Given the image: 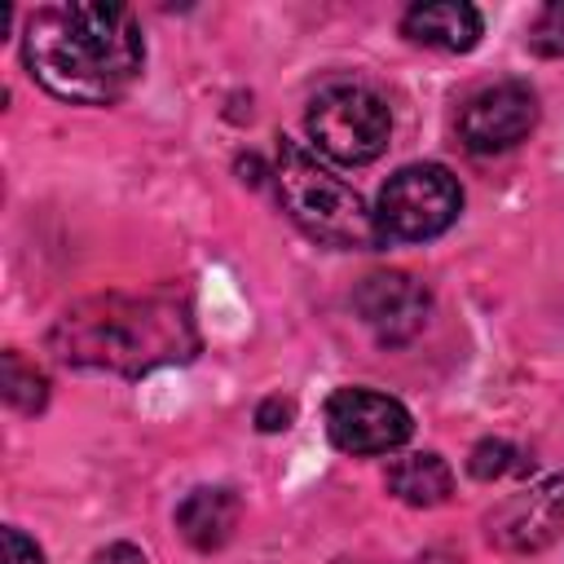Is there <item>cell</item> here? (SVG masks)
<instances>
[{
    "instance_id": "obj_8",
    "label": "cell",
    "mask_w": 564,
    "mask_h": 564,
    "mask_svg": "<svg viewBox=\"0 0 564 564\" xmlns=\"http://www.w3.org/2000/svg\"><path fill=\"white\" fill-rule=\"evenodd\" d=\"M538 123V97L529 84L507 79L494 88H480L458 110V141L471 154H502L520 145Z\"/></svg>"
},
{
    "instance_id": "obj_10",
    "label": "cell",
    "mask_w": 564,
    "mask_h": 564,
    "mask_svg": "<svg viewBox=\"0 0 564 564\" xmlns=\"http://www.w3.org/2000/svg\"><path fill=\"white\" fill-rule=\"evenodd\" d=\"M480 26H485V22H480V9H476V4H463V0H427V4L405 9V18H401V31H405L414 44L445 48V53H467V48H476Z\"/></svg>"
},
{
    "instance_id": "obj_13",
    "label": "cell",
    "mask_w": 564,
    "mask_h": 564,
    "mask_svg": "<svg viewBox=\"0 0 564 564\" xmlns=\"http://www.w3.org/2000/svg\"><path fill=\"white\" fill-rule=\"evenodd\" d=\"M4 401H9L13 410H22V414L44 410V401H48V379H44V375L35 370V361H26L18 348L4 352Z\"/></svg>"
},
{
    "instance_id": "obj_2",
    "label": "cell",
    "mask_w": 564,
    "mask_h": 564,
    "mask_svg": "<svg viewBox=\"0 0 564 564\" xmlns=\"http://www.w3.org/2000/svg\"><path fill=\"white\" fill-rule=\"evenodd\" d=\"M48 348L66 366L141 375L189 361L198 352V326L176 295H97L57 317Z\"/></svg>"
},
{
    "instance_id": "obj_14",
    "label": "cell",
    "mask_w": 564,
    "mask_h": 564,
    "mask_svg": "<svg viewBox=\"0 0 564 564\" xmlns=\"http://www.w3.org/2000/svg\"><path fill=\"white\" fill-rule=\"evenodd\" d=\"M511 467H516V449H511L507 441H498V436L476 441L471 454H467V471H471L476 480H498V476H507Z\"/></svg>"
},
{
    "instance_id": "obj_15",
    "label": "cell",
    "mask_w": 564,
    "mask_h": 564,
    "mask_svg": "<svg viewBox=\"0 0 564 564\" xmlns=\"http://www.w3.org/2000/svg\"><path fill=\"white\" fill-rule=\"evenodd\" d=\"M529 48L542 57H564V0H551L538 13V22L529 31Z\"/></svg>"
},
{
    "instance_id": "obj_7",
    "label": "cell",
    "mask_w": 564,
    "mask_h": 564,
    "mask_svg": "<svg viewBox=\"0 0 564 564\" xmlns=\"http://www.w3.org/2000/svg\"><path fill=\"white\" fill-rule=\"evenodd\" d=\"M352 308L357 317L366 322V330L397 348V344H410L423 326H427V313H432V295L427 286L405 273V269H375L361 278V286L352 291Z\"/></svg>"
},
{
    "instance_id": "obj_4",
    "label": "cell",
    "mask_w": 564,
    "mask_h": 564,
    "mask_svg": "<svg viewBox=\"0 0 564 564\" xmlns=\"http://www.w3.org/2000/svg\"><path fill=\"white\" fill-rule=\"evenodd\" d=\"M304 128H308V141L326 159L361 167V163H375L388 150L392 115H388L383 97L370 93L366 84H326L308 101Z\"/></svg>"
},
{
    "instance_id": "obj_16",
    "label": "cell",
    "mask_w": 564,
    "mask_h": 564,
    "mask_svg": "<svg viewBox=\"0 0 564 564\" xmlns=\"http://www.w3.org/2000/svg\"><path fill=\"white\" fill-rule=\"evenodd\" d=\"M0 542H4V564H44L40 546H35L22 529H4V533H0Z\"/></svg>"
},
{
    "instance_id": "obj_5",
    "label": "cell",
    "mask_w": 564,
    "mask_h": 564,
    "mask_svg": "<svg viewBox=\"0 0 564 564\" xmlns=\"http://www.w3.org/2000/svg\"><path fill=\"white\" fill-rule=\"evenodd\" d=\"M463 212V189L441 163H410L388 176L375 203L379 238L392 242H427L445 234Z\"/></svg>"
},
{
    "instance_id": "obj_17",
    "label": "cell",
    "mask_w": 564,
    "mask_h": 564,
    "mask_svg": "<svg viewBox=\"0 0 564 564\" xmlns=\"http://www.w3.org/2000/svg\"><path fill=\"white\" fill-rule=\"evenodd\" d=\"M291 414H295L291 401L269 397V401H260V410H256V427H260V432H282V427H291Z\"/></svg>"
},
{
    "instance_id": "obj_18",
    "label": "cell",
    "mask_w": 564,
    "mask_h": 564,
    "mask_svg": "<svg viewBox=\"0 0 564 564\" xmlns=\"http://www.w3.org/2000/svg\"><path fill=\"white\" fill-rule=\"evenodd\" d=\"M93 564H145V555H141L132 542H110Z\"/></svg>"
},
{
    "instance_id": "obj_6",
    "label": "cell",
    "mask_w": 564,
    "mask_h": 564,
    "mask_svg": "<svg viewBox=\"0 0 564 564\" xmlns=\"http://www.w3.org/2000/svg\"><path fill=\"white\" fill-rule=\"evenodd\" d=\"M326 432L344 454H388L410 441L414 419L397 397L370 388H339L326 401Z\"/></svg>"
},
{
    "instance_id": "obj_12",
    "label": "cell",
    "mask_w": 564,
    "mask_h": 564,
    "mask_svg": "<svg viewBox=\"0 0 564 564\" xmlns=\"http://www.w3.org/2000/svg\"><path fill=\"white\" fill-rule=\"evenodd\" d=\"M454 489V471L441 454H405L388 467V494L410 507H441Z\"/></svg>"
},
{
    "instance_id": "obj_11",
    "label": "cell",
    "mask_w": 564,
    "mask_h": 564,
    "mask_svg": "<svg viewBox=\"0 0 564 564\" xmlns=\"http://www.w3.org/2000/svg\"><path fill=\"white\" fill-rule=\"evenodd\" d=\"M238 516H242V502L234 489L225 485H203V489H189L176 507V529L181 538L194 546V551H220L234 529H238Z\"/></svg>"
},
{
    "instance_id": "obj_3",
    "label": "cell",
    "mask_w": 564,
    "mask_h": 564,
    "mask_svg": "<svg viewBox=\"0 0 564 564\" xmlns=\"http://www.w3.org/2000/svg\"><path fill=\"white\" fill-rule=\"evenodd\" d=\"M278 194L291 212V220L326 242V247H375L379 225L375 212L361 203V194L352 185H344L335 172H326L300 141H278Z\"/></svg>"
},
{
    "instance_id": "obj_1",
    "label": "cell",
    "mask_w": 564,
    "mask_h": 564,
    "mask_svg": "<svg viewBox=\"0 0 564 564\" xmlns=\"http://www.w3.org/2000/svg\"><path fill=\"white\" fill-rule=\"evenodd\" d=\"M22 57L40 88L75 106L119 101L145 62L141 26L132 9L106 0L44 4L26 18Z\"/></svg>"
},
{
    "instance_id": "obj_9",
    "label": "cell",
    "mask_w": 564,
    "mask_h": 564,
    "mask_svg": "<svg viewBox=\"0 0 564 564\" xmlns=\"http://www.w3.org/2000/svg\"><path fill=\"white\" fill-rule=\"evenodd\" d=\"M489 542L502 551H542L564 529V476H546L489 511Z\"/></svg>"
}]
</instances>
